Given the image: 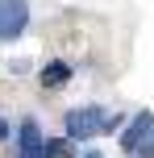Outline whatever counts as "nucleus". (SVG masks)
Returning a JSON list of instances; mask_svg holds the SVG:
<instances>
[{
    "label": "nucleus",
    "instance_id": "obj_5",
    "mask_svg": "<svg viewBox=\"0 0 154 158\" xmlns=\"http://www.w3.org/2000/svg\"><path fill=\"white\" fill-rule=\"evenodd\" d=\"M38 79H42V87H63L67 79H71V67H67V63H46Z\"/></svg>",
    "mask_w": 154,
    "mask_h": 158
},
{
    "label": "nucleus",
    "instance_id": "obj_7",
    "mask_svg": "<svg viewBox=\"0 0 154 158\" xmlns=\"http://www.w3.org/2000/svg\"><path fill=\"white\" fill-rule=\"evenodd\" d=\"M142 158H154V133L146 137V146H142Z\"/></svg>",
    "mask_w": 154,
    "mask_h": 158
},
{
    "label": "nucleus",
    "instance_id": "obj_9",
    "mask_svg": "<svg viewBox=\"0 0 154 158\" xmlns=\"http://www.w3.org/2000/svg\"><path fill=\"white\" fill-rule=\"evenodd\" d=\"M83 158H104V154H96V150H92V154H83Z\"/></svg>",
    "mask_w": 154,
    "mask_h": 158
},
{
    "label": "nucleus",
    "instance_id": "obj_4",
    "mask_svg": "<svg viewBox=\"0 0 154 158\" xmlns=\"http://www.w3.org/2000/svg\"><path fill=\"white\" fill-rule=\"evenodd\" d=\"M17 150H21V158H42L46 154V142H42L38 121H21V129H17Z\"/></svg>",
    "mask_w": 154,
    "mask_h": 158
},
{
    "label": "nucleus",
    "instance_id": "obj_8",
    "mask_svg": "<svg viewBox=\"0 0 154 158\" xmlns=\"http://www.w3.org/2000/svg\"><path fill=\"white\" fill-rule=\"evenodd\" d=\"M4 137H8V121H0V142H4Z\"/></svg>",
    "mask_w": 154,
    "mask_h": 158
},
{
    "label": "nucleus",
    "instance_id": "obj_1",
    "mask_svg": "<svg viewBox=\"0 0 154 158\" xmlns=\"http://www.w3.org/2000/svg\"><path fill=\"white\" fill-rule=\"evenodd\" d=\"M67 137H96V133H108V129H117L121 125V117H117V112H108V108H96V104H88V108H71L67 112Z\"/></svg>",
    "mask_w": 154,
    "mask_h": 158
},
{
    "label": "nucleus",
    "instance_id": "obj_6",
    "mask_svg": "<svg viewBox=\"0 0 154 158\" xmlns=\"http://www.w3.org/2000/svg\"><path fill=\"white\" fill-rule=\"evenodd\" d=\"M71 154V137H63V142H46V154L42 158H67Z\"/></svg>",
    "mask_w": 154,
    "mask_h": 158
},
{
    "label": "nucleus",
    "instance_id": "obj_3",
    "mask_svg": "<svg viewBox=\"0 0 154 158\" xmlns=\"http://www.w3.org/2000/svg\"><path fill=\"white\" fill-rule=\"evenodd\" d=\"M150 133H154V117H150V112H138V117L125 125V133H121V150H129V154L142 150Z\"/></svg>",
    "mask_w": 154,
    "mask_h": 158
},
{
    "label": "nucleus",
    "instance_id": "obj_2",
    "mask_svg": "<svg viewBox=\"0 0 154 158\" xmlns=\"http://www.w3.org/2000/svg\"><path fill=\"white\" fill-rule=\"evenodd\" d=\"M29 25V0H0V42H13Z\"/></svg>",
    "mask_w": 154,
    "mask_h": 158
}]
</instances>
